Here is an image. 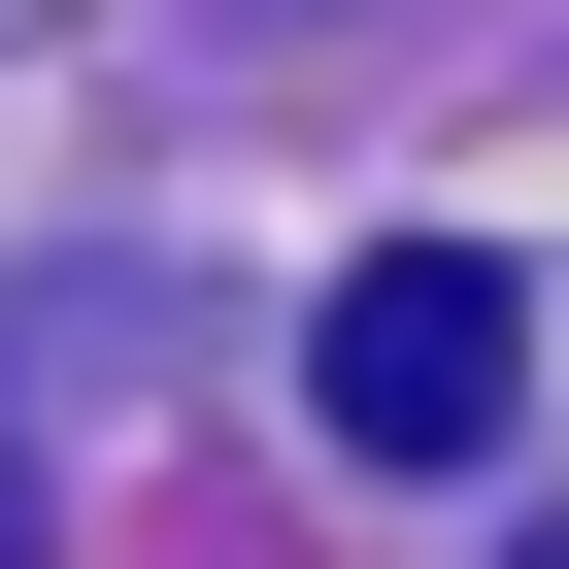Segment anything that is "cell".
<instances>
[{"label":"cell","mask_w":569,"mask_h":569,"mask_svg":"<svg viewBox=\"0 0 569 569\" xmlns=\"http://www.w3.org/2000/svg\"><path fill=\"white\" fill-rule=\"evenodd\" d=\"M302 402H336V469H469V436L536 402V302H502L469 234H369L336 302H302Z\"/></svg>","instance_id":"cell-1"},{"label":"cell","mask_w":569,"mask_h":569,"mask_svg":"<svg viewBox=\"0 0 569 569\" xmlns=\"http://www.w3.org/2000/svg\"><path fill=\"white\" fill-rule=\"evenodd\" d=\"M0 569H34V436H0Z\"/></svg>","instance_id":"cell-2"}]
</instances>
